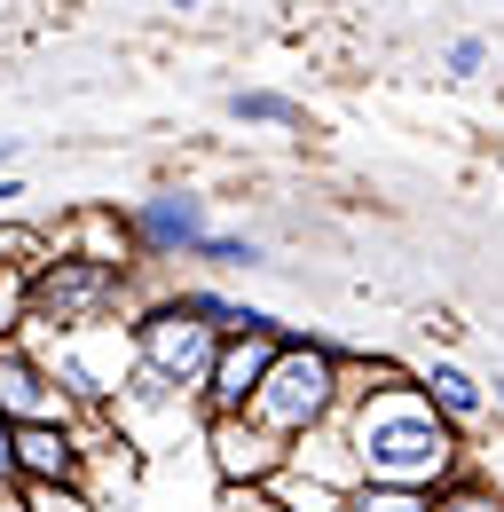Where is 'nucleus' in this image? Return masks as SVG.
Returning <instances> with one entry per match:
<instances>
[{"instance_id": "a211bd4d", "label": "nucleus", "mask_w": 504, "mask_h": 512, "mask_svg": "<svg viewBox=\"0 0 504 512\" xmlns=\"http://www.w3.org/2000/svg\"><path fill=\"white\" fill-rule=\"evenodd\" d=\"M32 316V268H0V339H16Z\"/></svg>"}, {"instance_id": "393cba45", "label": "nucleus", "mask_w": 504, "mask_h": 512, "mask_svg": "<svg viewBox=\"0 0 504 512\" xmlns=\"http://www.w3.org/2000/svg\"><path fill=\"white\" fill-rule=\"evenodd\" d=\"M16 197H24V174H0V213H8Z\"/></svg>"}, {"instance_id": "5701e85b", "label": "nucleus", "mask_w": 504, "mask_h": 512, "mask_svg": "<svg viewBox=\"0 0 504 512\" xmlns=\"http://www.w3.org/2000/svg\"><path fill=\"white\" fill-rule=\"evenodd\" d=\"M0 489H16V426L0 418Z\"/></svg>"}, {"instance_id": "f8f14e48", "label": "nucleus", "mask_w": 504, "mask_h": 512, "mask_svg": "<svg viewBox=\"0 0 504 512\" xmlns=\"http://www.w3.org/2000/svg\"><path fill=\"white\" fill-rule=\"evenodd\" d=\"M418 394L434 402L449 426H473V418L489 410V386L473 379V371H457V363H426V371H418Z\"/></svg>"}, {"instance_id": "a878e982", "label": "nucleus", "mask_w": 504, "mask_h": 512, "mask_svg": "<svg viewBox=\"0 0 504 512\" xmlns=\"http://www.w3.org/2000/svg\"><path fill=\"white\" fill-rule=\"evenodd\" d=\"M0 512H24V497H16V489H0Z\"/></svg>"}, {"instance_id": "dca6fc26", "label": "nucleus", "mask_w": 504, "mask_h": 512, "mask_svg": "<svg viewBox=\"0 0 504 512\" xmlns=\"http://www.w3.org/2000/svg\"><path fill=\"white\" fill-rule=\"evenodd\" d=\"M268 497H276L284 512H347V497H339L331 481H308V473H292V465L268 481Z\"/></svg>"}, {"instance_id": "4468645a", "label": "nucleus", "mask_w": 504, "mask_h": 512, "mask_svg": "<svg viewBox=\"0 0 504 512\" xmlns=\"http://www.w3.org/2000/svg\"><path fill=\"white\" fill-rule=\"evenodd\" d=\"M418 371H402L394 355H339V410L347 402H371V394H386V386H410Z\"/></svg>"}, {"instance_id": "0eeeda50", "label": "nucleus", "mask_w": 504, "mask_h": 512, "mask_svg": "<svg viewBox=\"0 0 504 512\" xmlns=\"http://www.w3.org/2000/svg\"><path fill=\"white\" fill-rule=\"evenodd\" d=\"M268 355H276V331H237V339H221L213 363H205V379H197V410H205V418H237L252 402V386H260V371H268Z\"/></svg>"}, {"instance_id": "4be33fe9", "label": "nucleus", "mask_w": 504, "mask_h": 512, "mask_svg": "<svg viewBox=\"0 0 504 512\" xmlns=\"http://www.w3.org/2000/svg\"><path fill=\"white\" fill-rule=\"evenodd\" d=\"M16 497H24V512H95L79 489H16Z\"/></svg>"}, {"instance_id": "423d86ee", "label": "nucleus", "mask_w": 504, "mask_h": 512, "mask_svg": "<svg viewBox=\"0 0 504 512\" xmlns=\"http://www.w3.org/2000/svg\"><path fill=\"white\" fill-rule=\"evenodd\" d=\"M0 418H8V426H71V418H79L71 386H63L24 339H0Z\"/></svg>"}, {"instance_id": "9b49d317", "label": "nucleus", "mask_w": 504, "mask_h": 512, "mask_svg": "<svg viewBox=\"0 0 504 512\" xmlns=\"http://www.w3.org/2000/svg\"><path fill=\"white\" fill-rule=\"evenodd\" d=\"M284 465H292V473H308V481H331L339 497L363 481V465H355V449H347V426H339V418H331V426H315V434H300Z\"/></svg>"}, {"instance_id": "ddd939ff", "label": "nucleus", "mask_w": 504, "mask_h": 512, "mask_svg": "<svg viewBox=\"0 0 504 512\" xmlns=\"http://www.w3.org/2000/svg\"><path fill=\"white\" fill-rule=\"evenodd\" d=\"M221 111H229V119H237V127H308V111H300V103H292V95H276V87H229V95H221Z\"/></svg>"}, {"instance_id": "aec40b11", "label": "nucleus", "mask_w": 504, "mask_h": 512, "mask_svg": "<svg viewBox=\"0 0 504 512\" xmlns=\"http://www.w3.org/2000/svg\"><path fill=\"white\" fill-rule=\"evenodd\" d=\"M441 71H449V79H481V71H489V40H481V32H457V40L441 48Z\"/></svg>"}, {"instance_id": "f257e3e1", "label": "nucleus", "mask_w": 504, "mask_h": 512, "mask_svg": "<svg viewBox=\"0 0 504 512\" xmlns=\"http://www.w3.org/2000/svg\"><path fill=\"white\" fill-rule=\"evenodd\" d=\"M339 426H347V449H355V465H363V481H394V489H449L457 473H465V442H457V426L441 418L434 402L410 386H386L371 402H347L339 410Z\"/></svg>"}, {"instance_id": "6e6552de", "label": "nucleus", "mask_w": 504, "mask_h": 512, "mask_svg": "<svg viewBox=\"0 0 504 512\" xmlns=\"http://www.w3.org/2000/svg\"><path fill=\"white\" fill-rule=\"evenodd\" d=\"M205 457H213V481L221 489L229 481H276L292 442H276L268 426H252L245 410H237V418H205Z\"/></svg>"}, {"instance_id": "b1692460", "label": "nucleus", "mask_w": 504, "mask_h": 512, "mask_svg": "<svg viewBox=\"0 0 504 512\" xmlns=\"http://www.w3.org/2000/svg\"><path fill=\"white\" fill-rule=\"evenodd\" d=\"M16 158H24V134H0V174H16Z\"/></svg>"}, {"instance_id": "20e7f679", "label": "nucleus", "mask_w": 504, "mask_h": 512, "mask_svg": "<svg viewBox=\"0 0 504 512\" xmlns=\"http://www.w3.org/2000/svg\"><path fill=\"white\" fill-rule=\"evenodd\" d=\"M126 347H134V363L150 371V379H166V386H182L189 402H197V379H205V363H213V331L205 323H189L166 292L158 300H142L134 316H126Z\"/></svg>"}, {"instance_id": "f03ea898", "label": "nucleus", "mask_w": 504, "mask_h": 512, "mask_svg": "<svg viewBox=\"0 0 504 512\" xmlns=\"http://www.w3.org/2000/svg\"><path fill=\"white\" fill-rule=\"evenodd\" d=\"M245 418L268 426L276 442H300L315 426H331V418H339V347L284 331L276 355H268V371H260V386H252Z\"/></svg>"}, {"instance_id": "412c9836", "label": "nucleus", "mask_w": 504, "mask_h": 512, "mask_svg": "<svg viewBox=\"0 0 504 512\" xmlns=\"http://www.w3.org/2000/svg\"><path fill=\"white\" fill-rule=\"evenodd\" d=\"M213 512H284V505L268 497V481H229V489L213 497Z\"/></svg>"}, {"instance_id": "9d476101", "label": "nucleus", "mask_w": 504, "mask_h": 512, "mask_svg": "<svg viewBox=\"0 0 504 512\" xmlns=\"http://www.w3.org/2000/svg\"><path fill=\"white\" fill-rule=\"evenodd\" d=\"M16 489H79V434L71 426H16Z\"/></svg>"}, {"instance_id": "7ed1b4c3", "label": "nucleus", "mask_w": 504, "mask_h": 512, "mask_svg": "<svg viewBox=\"0 0 504 512\" xmlns=\"http://www.w3.org/2000/svg\"><path fill=\"white\" fill-rule=\"evenodd\" d=\"M134 316V276L126 268H95V260H71V253H48L32 268V316L16 339L48 347V339H71L87 323H126Z\"/></svg>"}, {"instance_id": "bb28decb", "label": "nucleus", "mask_w": 504, "mask_h": 512, "mask_svg": "<svg viewBox=\"0 0 504 512\" xmlns=\"http://www.w3.org/2000/svg\"><path fill=\"white\" fill-rule=\"evenodd\" d=\"M166 8H182V16H197V8H205V0H166Z\"/></svg>"}, {"instance_id": "1a4fd4ad", "label": "nucleus", "mask_w": 504, "mask_h": 512, "mask_svg": "<svg viewBox=\"0 0 504 512\" xmlns=\"http://www.w3.org/2000/svg\"><path fill=\"white\" fill-rule=\"evenodd\" d=\"M48 253H71V260H95V268H126V276H134V237H126L119 205H79L56 237H48Z\"/></svg>"}, {"instance_id": "2eb2a0df", "label": "nucleus", "mask_w": 504, "mask_h": 512, "mask_svg": "<svg viewBox=\"0 0 504 512\" xmlns=\"http://www.w3.org/2000/svg\"><path fill=\"white\" fill-rule=\"evenodd\" d=\"M189 260H197V268H268V245H260V237H245V229H205V237H197V245H189Z\"/></svg>"}, {"instance_id": "39448f33", "label": "nucleus", "mask_w": 504, "mask_h": 512, "mask_svg": "<svg viewBox=\"0 0 504 512\" xmlns=\"http://www.w3.org/2000/svg\"><path fill=\"white\" fill-rule=\"evenodd\" d=\"M213 229L205 197L197 190H150L126 205V237H134V268H158V260H189V245Z\"/></svg>"}, {"instance_id": "f3484780", "label": "nucleus", "mask_w": 504, "mask_h": 512, "mask_svg": "<svg viewBox=\"0 0 504 512\" xmlns=\"http://www.w3.org/2000/svg\"><path fill=\"white\" fill-rule=\"evenodd\" d=\"M347 512H434V497L426 489H394V481H355Z\"/></svg>"}, {"instance_id": "cd10ccee", "label": "nucleus", "mask_w": 504, "mask_h": 512, "mask_svg": "<svg viewBox=\"0 0 504 512\" xmlns=\"http://www.w3.org/2000/svg\"><path fill=\"white\" fill-rule=\"evenodd\" d=\"M497 402H504V386H497Z\"/></svg>"}, {"instance_id": "6ab92c4d", "label": "nucleus", "mask_w": 504, "mask_h": 512, "mask_svg": "<svg viewBox=\"0 0 504 512\" xmlns=\"http://www.w3.org/2000/svg\"><path fill=\"white\" fill-rule=\"evenodd\" d=\"M434 512H504V497L489 489V481H449V489H434Z\"/></svg>"}]
</instances>
